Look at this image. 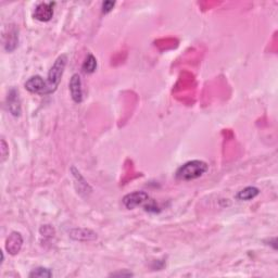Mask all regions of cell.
I'll return each instance as SVG.
<instances>
[{
  "instance_id": "cell-15",
  "label": "cell",
  "mask_w": 278,
  "mask_h": 278,
  "mask_svg": "<svg viewBox=\"0 0 278 278\" xmlns=\"http://www.w3.org/2000/svg\"><path fill=\"white\" fill-rule=\"evenodd\" d=\"M115 4H117V2H115V1H104V2H102V5H101L102 13L108 14V13L111 12L113 8L115 7Z\"/></svg>"
},
{
  "instance_id": "cell-9",
  "label": "cell",
  "mask_w": 278,
  "mask_h": 278,
  "mask_svg": "<svg viewBox=\"0 0 278 278\" xmlns=\"http://www.w3.org/2000/svg\"><path fill=\"white\" fill-rule=\"evenodd\" d=\"M69 236L75 241L86 242V241H92L97 239V234L95 231L87 228H74L70 230Z\"/></svg>"
},
{
  "instance_id": "cell-13",
  "label": "cell",
  "mask_w": 278,
  "mask_h": 278,
  "mask_svg": "<svg viewBox=\"0 0 278 278\" xmlns=\"http://www.w3.org/2000/svg\"><path fill=\"white\" fill-rule=\"evenodd\" d=\"M30 278H50L52 277V272L50 269L43 268V266H39V268L34 269L30 274H28Z\"/></svg>"
},
{
  "instance_id": "cell-2",
  "label": "cell",
  "mask_w": 278,
  "mask_h": 278,
  "mask_svg": "<svg viewBox=\"0 0 278 278\" xmlns=\"http://www.w3.org/2000/svg\"><path fill=\"white\" fill-rule=\"evenodd\" d=\"M68 63V57L67 55H61L57 58L51 69L49 70L48 76L46 82H47V94L51 95L57 90L58 86H59L61 78L65 73V70Z\"/></svg>"
},
{
  "instance_id": "cell-10",
  "label": "cell",
  "mask_w": 278,
  "mask_h": 278,
  "mask_svg": "<svg viewBox=\"0 0 278 278\" xmlns=\"http://www.w3.org/2000/svg\"><path fill=\"white\" fill-rule=\"evenodd\" d=\"M5 37H7V40L4 42V49L8 52L13 51L16 48L17 43H19V32H17V28L14 25L11 26L9 28V34Z\"/></svg>"
},
{
  "instance_id": "cell-16",
  "label": "cell",
  "mask_w": 278,
  "mask_h": 278,
  "mask_svg": "<svg viewBox=\"0 0 278 278\" xmlns=\"http://www.w3.org/2000/svg\"><path fill=\"white\" fill-rule=\"evenodd\" d=\"M40 234H42L43 236H49V237H52L55 234V229L51 227V226L49 225H45L43 226L42 228H40Z\"/></svg>"
},
{
  "instance_id": "cell-11",
  "label": "cell",
  "mask_w": 278,
  "mask_h": 278,
  "mask_svg": "<svg viewBox=\"0 0 278 278\" xmlns=\"http://www.w3.org/2000/svg\"><path fill=\"white\" fill-rule=\"evenodd\" d=\"M260 194V189L254 186H249L241 189L238 194L236 195V199L240 201H250L256 198Z\"/></svg>"
},
{
  "instance_id": "cell-7",
  "label": "cell",
  "mask_w": 278,
  "mask_h": 278,
  "mask_svg": "<svg viewBox=\"0 0 278 278\" xmlns=\"http://www.w3.org/2000/svg\"><path fill=\"white\" fill-rule=\"evenodd\" d=\"M7 106L9 112L13 115V117H20L22 112L21 107V99L19 95V90L15 88H11L8 97H7Z\"/></svg>"
},
{
  "instance_id": "cell-4",
  "label": "cell",
  "mask_w": 278,
  "mask_h": 278,
  "mask_svg": "<svg viewBox=\"0 0 278 278\" xmlns=\"http://www.w3.org/2000/svg\"><path fill=\"white\" fill-rule=\"evenodd\" d=\"M25 89L32 94H37L40 96H47V82L40 75H35L28 78L24 84Z\"/></svg>"
},
{
  "instance_id": "cell-5",
  "label": "cell",
  "mask_w": 278,
  "mask_h": 278,
  "mask_svg": "<svg viewBox=\"0 0 278 278\" xmlns=\"http://www.w3.org/2000/svg\"><path fill=\"white\" fill-rule=\"evenodd\" d=\"M56 2H40L34 10V19L39 22H49L55 13Z\"/></svg>"
},
{
  "instance_id": "cell-6",
  "label": "cell",
  "mask_w": 278,
  "mask_h": 278,
  "mask_svg": "<svg viewBox=\"0 0 278 278\" xmlns=\"http://www.w3.org/2000/svg\"><path fill=\"white\" fill-rule=\"evenodd\" d=\"M70 94H71L72 100L75 103L83 102V87H82V78L78 74H73L70 79Z\"/></svg>"
},
{
  "instance_id": "cell-17",
  "label": "cell",
  "mask_w": 278,
  "mask_h": 278,
  "mask_svg": "<svg viewBox=\"0 0 278 278\" xmlns=\"http://www.w3.org/2000/svg\"><path fill=\"white\" fill-rule=\"evenodd\" d=\"M134 274L131 273V272H129L127 270H124L123 272H117V273L110 274V276H122V277H131Z\"/></svg>"
},
{
  "instance_id": "cell-1",
  "label": "cell",
  "mask_w": 278,
  "mask_h": 278,
  "mask_svg": "<svg viewBox=\"0 0 278 278\" xmlns=\"http://www.w3.org/2000/svg\"><path fill=\"white\" fill-rule=\"evenodd\" d=\"M208 165L207 162L201 160H193L188 161L182 166L178 167L175 173V177L177 181L189 182L195 181L197 178H200L202 175L208 172Z\"/></svg>"
},
{
  "instance_id": "cell-3",
  "label": "cell",
  "mask_w": 278,
  "mask_h": 278,
  "mask_svg": "<svg viewBox=\"0 0 278 278\" xmlns=\"http://www.w3.org/2000/svg\"><path fill=\"white\" fill-rule=\"evenodd\" d=\"M149 200V195L146 191H134V193L127 194L123 198V205L129 210H134L139 206H143Z\"/></svg>"
},
{
  "instance_id": "cell-14",
  "label": "cell",
  "mask_w": 278,
  "mask_h": 278,
  "mask_svg": "<svg viewBox=\"0 0 278 278\" xmlns=\"http://www.w3.org/2000/svg\"><path fill=\"white\" fill-rule=\"evenodd\" d=\"M0 152H1V162H4L9 156V146L4 139H1V146H0Z\"/></svg>"
},
{
  "instance_id": "cell-12",
  "label": "cell",
  "mask_w": 278,
  "mask_h": 278,
  "mask_svg": "<svg viewBox=\"0 0 278 278\" xmlns=\"http://www.w3.org/2000/svg\"><path fill=\"white\" fill-rule=\"evenodd\" d=\"M82 70L86 74H92L97 70V59L94 55L89 54L82 66Z\"/></svg>"
},
{
  "instance_id": "cell-8",
  "label": "cell",
  "mask_w": 278,
  "mask_h": 278,
  "mask_svg": "<svg viewBox=\"0 0 278 278\" xmlns=\"http://www.w3.org/2000/svg\"><path fill=\"white\" fill-rule=\"evenodd\" d=\"M23 246V237L17 231H12L5 240V250L11 256H16L21 251Z\"/></svg>"
}]
</instances>
